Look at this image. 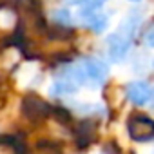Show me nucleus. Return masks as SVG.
<instances>
[{
    "label": "nucleus",
    "instance_id": "1",
    "mask_svg": "<svg viewBox=\"0 0 154 154\" xmlns=\"http://www.w3.org/2000/svg\"><path fill=\"white\" fill-rule=\"evenodd\" d=\"M109 76V67L100 58H82L74 65L69 67V80L74 85H84V87H100L105 84Z\"/></svg>",
    "mask_w": 154,
    "mask_h": 154
},
{
    "label": "nucleus",
    "instance_id": "2",
    "mask_svg": "<svg viewBox=\"0 0 154 154\" xmlns=\"http://www.w3.org/2000/svg\"><path fill=\"white\" fill-rule=\"evenodd\" d=\"M131 45H132V40L129 36L122 35L120 31H114L107 36V56L111 58V62L120 63L129 54Z\"/></svg>",
    "mask_w": 154,
    "mask_h": 154
},
{
    "label": "nucleus",
    "instance_id": "3",
    "mask_svg": "<svg viewBox=\"0 0 154 154\" xmlns=\"http://www.w3.org/2000/svg\"><path fill=\"white\" fill-rule=\"evenodd\" d=\"M127 100L136 107H145L152 102V85L145 80H134L125 85Z\"/></svg>",
    "mask_w": 154,
    "mask_h": 154
},
{
    "label": "nucleus",
    "instance_id": "4",
    "mask_svg": "<svg viewBox=\"0 0 154 154\" xmlns=\"http://www.w3.org/2000/svg\"><path fill=\"white\" fill-rule=\"evenodd\" d=\"M127 129H129V134L136 140V141H149L154 134V125H152V120L149 116H131L129 123H127Z\"/></svg>",
    "mask_w": 154,
    "mask_h": 154
},
{
    "label": "nucleus",
    "instance_id": "5",
    "mask_svg": "<svg viewBox=\"0 0 154 154\" xmlns=\"http://www.w3.org/2000/svg\"><path fill=\"white\" fill-rule=\"evenodd\" d=\"M82 17V24L91 31V33H96V35H102L105 29H107V24H109V18L105 13L100 11H89V13H80Z\"/></svg>",
    "mask_w": 154,
    "mask_h": 154
},
{
    "label": "nucleus",
    "instance_id": "6",
    "mask_svg": "<svg viewBox=\"0 0 154 154\" xmlns=\"http://www.w3.org/2000/svg\"><path fill=\"white\" fill-rule=\"evenodd\" d=\"M140 27H141V13H140L138 9H132V11H129L127 17L122 20V24L118 26L116 31H120L122 35L129 36L131 40H134V36L138 35Z\"/></svg>",
    "mask_w": 154,
    "mask_h": 154
},
{
    "label": "nucleus",
    "instance_id": "7",
    "mask_svg": "<svg viewBox=\"0 0 154 154\" xmlns=\"http://www.w3.org/2000/svg\"><path fill=\"white\" fill-rule=\"evenodd\" d=\"M76 93V85L69 80V78H60L51 85V94L56 98H65Z\"/></svg>",
    "mask_w": 154,
    "mask_h": 154
},
{
    "label": "nucleus",
    "instance_id": "8",
    "mask_svg": "<svg viewBox=\"0 0 154 154\" xmlns=\"http://www.w3.org/2000/svg\"><path fill=\"white\" fill-rule=\"evenodd\" d=\"M51 18H53V22H56V24L62 26V27H67V26L71 27V26H72V15H71V11L65 9V8L53 11Z\"/></svg>",
    "mask_w": 154,
    "mask_h": 154
},
{
    "label": "nucleus",
    "instance_id": "9",
    "mask_svg": "<svg viewBox=\"0 0 154 154\" xmlns=\"http://www.w3.org/2000/svg\"><path fill=\"white\" fill-rule=\"evenodd\" d=\"M143 63H145V65H149V63H150V60H149V56H143V54H138V56L134 58V62H132V69H134V72H138V74H141V72L145 71V67H143Z\"/></svg>",
    "mask_w": 154,
    "mask_h": 154
},
{
    "label": "nucleus",
    "instance_id": "10",
    "mask_svg": "<svg viewBox=\"0 0 154 154\" xmlns=\"http://www.w3.org/2000/svg\"><path fill=\"white\" fill-rule=\"evenodd\" d=\"M145 45L150 49L152 47V27H149L147 31H145Z\"/></svg>",
    "mask_w": 154,
    "mask_h": 154
},
{
    "label": "nucleus",
    "instance_id": "11",
    "mask_svg": "<svg viewBox=\"0 0 154 154\" xmlns=\"http://www.w3.org/2000/svg\"><path fill=\"white\" fill-rule=\"evenodd\" d=\"M63 2H67V4H71V6H80V4L85 2V0H63Z\"/></svg>",
    "mask_w": 154,
    "mask_h": 154
},
{
    "label": "nucleus",
    "instance_id": "12",
    "mask_svg": "<svg viewBox=\"0 0 154 154\" xmlns=\"http://www.w3.org/2000/svg\"><path fill=\"white\" fill-rule=\"evenodd\" d=\"M131 2H140V0H131Z\"/></svg>",
    "mask_w": 154,
    "mask_h": 154
},
{
    "label": "nucleus",
    "instance_id": "13",
    "mask_svg": "<svg viewBox=\"0 0 154 154\" xmlns=\"http://www.w3.org/2000/svg\"><path fill=\"white\" fill-rule=\"evenodd\" d=\"M102 154H103V152H102Z\"/></svg>",
    "mask_w": 154,
    "mask_h": 154
}]
</instances>
